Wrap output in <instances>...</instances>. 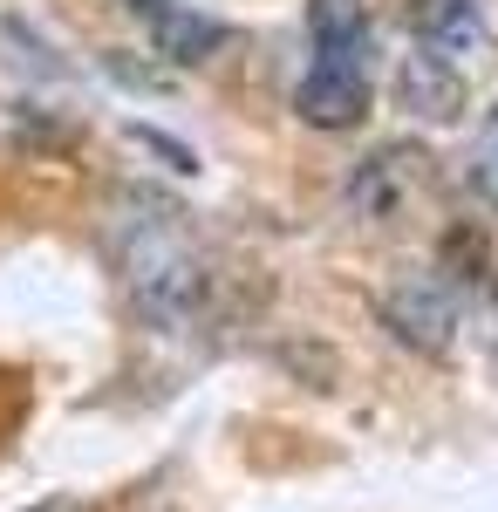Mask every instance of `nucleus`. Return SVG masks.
Listing matches in <instances>:
<instances>
[{
    "label": "nucleus",
    "mask_w": 498,
    "mask_h": 512,
    "mask_svg": "<svg viewBox=\"0 0 498 512\" xmlns=\"http://www.w3.org/2000/svg\"><path fill=\"white\" fill-rule=\"evenodd\" d=\"M110 253L130 308L178 335L212 308V253L192 233V212H178L171 198L157 192H123L110 205Z\"/></svg>",
    "instance_id": "obj_1"
},
{
    "label": "nucleus",
    "mask_w": 498,
    "mask_h": 512,
    "mask_svg": "<svg viewBox=\"0 0 498 512\" xmlns=\"http://www.w3.org/2000/svg\"><path fill=\"white\" fill-rule=\"evenodd\" d=\"M492 137H498V117H492Z\"/></svg>",
    "instance_id": "obj_14"
},
{
    "label": "nucleus",
    "mask_w": 498,
    "mask_h": 512,
    "mask_svg": "<svg viewBox=\"0 0 498 512\" xmlns=\"http://www.w3.org/2000/svg\"><path fill=\"white\" fill-rule=\"evenodd\" d=\"M307 35H314V55L321 62H348V69H369V14L355 7V0H314L307 7Z\"/></svg>",
    "instance_id": "obj_7"
},
{
    "label": "nucleus",
    "mask_w": 498,
    "mask_h": 512,
    "mask_svg": "<svg viewBox=\"0 0 498 512\" xmlns=\"http://www.w3.org/2000/svg\"><path fill=\"white\" fill-rule=\"evenodd\" d=\"M151 41H157L164 62L192 69V62H212V55H219L226 28H219L212 14H192V7H164V14H151Z\"/></svg>",
    "instance_id": "obj_8"
},
{
    "label": "nucleus",
    "mask_w": 498,
    "mask_h": 512,
    "mask_svg": "<svg viewBox=\"0 0 498 512\" xmlns=\"http://www.w3.org/2000/svg\"><path fill=\"white\" fill-rule=\"evenodd\" d=\"M383 321L423 355H444L458 342V301L444 294V287H430V280H410V287H396L383 301Z\"/></svg>",
    "instance_id": "obj_5"
},
{
    "label": "nucleus",
    "mask_w": 498,
    "mask_h": 512,
    "mask_svg": "<svg viewBox=\"0 0 498 512\" xmlns=\"http://www.w3.org/2000/svg\"><path fill=\"white\" fill-rule=\"evenodd\" d=\"M130 7H137V14L151 21V14H164V7H171V0H130Z\"/></svg>",
    "instance_id": "obj_12"
},
{
    "label": "nucleus",
    "mask_w": 498,
    "mask_h": 512,
    "mask_svg": "<svg viewBox=\"0 0 498 512\" xmlns=\"http://www.w3.org/2000/svg\"><path fill=\"white\" fill-rule=\"evenodd\" d=\"M28 512H82L76 499H48V506H28Z\"/></svg>",
    "instance_id": "obj_13"
},
{
    "label": "nucleus",
    "mask_w": 498,
    "mask_h": 512,
    "mask_svg": "<svg viewBox=\"0 0 498 512\" xmlns=\"http://www.w3.org/2000/svg\"><path fill=\"white\" fill-rule=\"evenodd\" d=\"M103 76L123 82V89H144V96H164V89H171V69H157V62L130 55V48H110V55H103Z\"/></svg>",
    "instance_id": "obj_9"
},
{
    "label": "nucleus",
    "mask_w": 498,
    "mask_h": 512,
    "mask_svg": "<svg viewBox=\"0 0 498 512\" xmlns=\"http://www.w3.org/2000/svg\"><path fill=\"white\" fill-rule=\"evenodd\" d=\"M464 185H471V198L485 212H498V137H492V151H478V158L464 164Z\"/></svg>",
    "instance_id": "obj_11"
},
{
    "label": "nucleus",
    "mask_w": 498,
    "mask_h": 512,
    "mask_svg": "<svg viewBox=\"0 0 498 512\" xmlns=\"http://www.w3.org/2000/svg\"><path fill=\"white\" fill-rule=\"evenodd\" d=\"M410 35L423 55H444L464 69L485 48V14H478V0H410Z\"/></svg>",
    "instance_id": "obj_6"
},
{
    "label": "nucleus",
    "mask_w": 498,
    "mask_h": 512,
    "mask_svg": "<svg viewBox=\"0 0 498 512\" xmlns=\"http://www.w3.org/2000/svg\"><path fill=\"white\" fill-rule=\"evenodd\" d=\"M417 192H423V151L417 144H389V151H376V158H362L348 171V205L362 219H376V226L403 219Z\"/></svg>",
    "instance_id": "obj_2"
},
{
    "label": "nucleus",
    "mask_w": 498,
    "mask_h": 512,
    "mask_svg": "<svg viewBox=\"0 0 498 512\" xmlns=\"http://www.w3.org/2000/svg\"><path fill=\"white\" fill-rule=\"evenodd\" d=\"M130 144H144L151 158H164V164H171V171H185V178H192V171H198V158H192V151H185L178 137H164V130H151V123H130Z\"/></svg>",
    "instance_id": "obj_10"
},
{
    "label": "nucleus",
    "mask_w": 498,
    "mask_h": 512,
    "mask_svg": "<svg viewBox=\"0 0 498 512\" xmlns=\"http://www.w3.org/2000/svg\"><path fill=\"white\" fill-rule=\"evenodd\" d=\"M294 110L314 130H355L369 117V69H348V62H314L294 89Z\"/></svg>",
    "instance_id": "obj_3"
},
{
    "label": "nucleus",
    "mask_w": 498,
    "mask_h": 512,
    "mask_svg": "<svg viewBox=\"0 0 498 512\" xmlns=\"http://www.w3.org/2000/svg\"><path fill=\"white\" fill-rule=\"evenodd\" d=\"M464 69L458 62H444V55H423V48H410L403 62H396V103L410 110V117L423 123H458L464 117Z\"/></svg>",
    "instance_id": "obj_4"
}]
</instances>
